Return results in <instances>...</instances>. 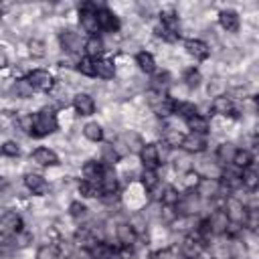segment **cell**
Masks as SVG:
<instances>
[{
    "instance_id": "cell-1",
    "label": "cell",
    "mask_w": 259,
    "mask_h": 259,
    "mask_svg": "<svg viewBox=\"0 0 259 259\" xmlns=\"http://www.w3.org/2000/svg\"><path fill=\"white\" fill-rule=\"evenodd\" d=\"M59 127V119H57V113L49 107H42L40 111L32 113V127H30V134L32 138H45V136H51L53 132H57Z\"/></svg>"
},
{
    "instance_id": "cell-2",
    "label": "cell",
    "mask_w": 259,
    "mask_h": 259,
    "mask_svg": "<svg viewBox=\"0 0 259 259\" xmlns=\"http://www.w3.org/2000/svg\"><path fill=\"white\" fill-rule=\"evenodd\" d=\"M146 99H148L150 109L158 117H168V115L174 113V101L176 99H172L166 91H154V89H150L148 95H146Z\"/></svg>"
},
{
    "instance_id": "cell-3",
    "label": "cell",
    "mask_w": 259,
    "mask_h": 259,
    "mask_svg": "<svg viewBox=\"0 0 259 259\" xmlns=\"http://www.w3.org/2000/svg\"><path fill=\"white\" fill-rule=\"evenodd\" d=\"M142 146H144V140L136 132H121L113 142V148H115V152L119 156H123V154H140Z\"/></svg>"
},
{
    "instance_id": "cell-4",
    "label": "cell",
    "mask_w": 259,
    "mask_h": 259,
    "mask_svg": "<svg viewBox=\"0 0 259 259\" xmlns=\"http://www.w3.org/2000/svg\"><path fill=\"white\" fill-rule=\"evenodd\" d=\"M97 4L95 2H83L79 6V24L85 32L91 34H97L99 32V24H97Z\"/></svg>"
},
{
    "instance_id": "cell-5",
    "label": "cell",
    "mask_w": 259,
    "mask_h": 259,
    "mask_svg": "<svg viewBox=\"0 0 259 259\" xmlns=\"http://www.w3.org/2000/svg\"><path fill=\"white\" fill-rule=\"evenodd\" d=\"M26 81L30 83V87L34 91H42V93H51L55 89V79L47 69H32L26 75Z\"/></svg>"
},
{
    "instance_id": "cell-6",
    "label": "cell",
    "mask_w": 259,
    "mask_h": 259,
    "mask_svg": "<svg viewBox=\"0 0 259 259\" xmlns=\"http://www.w3.org/2000/svg\"><path fill=\"white\" fill-rule=\"evenodd\" d=\"M225 212V217L229 219V223H237V225H243L245 223V217H247V204L235 196H229L225 198V204L221 208Z\"/></svg>"
},
{
    "instance_id": "cell-7",
    "label": "cell",
    "mask_w": 259,
    "mask_h": 259,
    "mask_svg": "<svg viewBox=\"0 0 259 259\" xmlns=\"http://www.w3.org/2000/svg\"><path fill=\"white\" fill-rule=\"evenodd\" d=\"M22 231V217L16 210H6L0 214V235L14 237Z\"/></svg>"
},
{
    "instance_id": "cell-8",
    "label": "cell",
    "mask_w": 259,
    "mask_h": 259,
    "mask_svg": "<svg viewBox=\"0 0 259 259\" xmlns=\"http://www.w3.org/2000/svg\"><path fill=\"white\" fill-rule=\"evenodd\" d=\"M59 42H61V49L65 53H71V55L77 53V51H81V47H83L81 34L77 30H73V28H63L59 32Z\"/></svg>"
},
{
    "instance_id": "cell-9",
    "label": "cell",
    "mask_w": 259,
    "mask_h": 259,
    "mask_svg": "<svg viewBox=\"0 0 259 259\" xmlns=\"http://www.w3.org/2000/svg\"><path fill=\"white\" fill-rule=\"evenodd\" d=\"M97 24H99V30H105V32H117L119 30V18L105 6H99L97 8Z\"/></svg>"
},
{
    "instance_id": "cell-10",
    "label": "cell",
    "mask_w": 259,
    "mask_h": 259,
    "mask_svg": "<svg viewBox=\"0 0 259 259\" xmlns=\"http://www.w3.org/2000/svg\"><path fill=\"white\" fill-rule=\"evenodd\" d=\"M73 107L77 111V115H93L95 113V99L91 93H85V91H79L73 95Z\"/></svg>"
},
{
    "instance_id": "cell-11",
    "label": "cell",
    "mask_w": 259,
    "mask_h": 259,
    "mask_svg": "<svg viewBox=\"0 0 259 259\" xmlns=\"http://www.w3.org/2000/svg\"><path fill=\"white\" fill-rule=\"evenodd\" d=\"M24 186H26V190H28L30 194H34V196H45V194L49 192V182H47V178L40 176V174H36V172L24 174Z\"/></svg>"
},
{
    "instance_id": "cell-12",
    "label": "cell",
    "mask_w": 259,
    "mask_h": 259,
    "mask_svg": "<svg viewBox=\"0 0 259 259\" xmlns=\"http://www.w3.org/2000/svg\"><path fill=\"white\" fill-rule=\"evenodd\" d=\"M97 184H99L101 194H105V196L107 194H117V174H115V170L111 166H103V172H101Z\"/></svg>"
},
{
    "instance_id": "cell-13",
    "label": "cell",
    "mask_w": 259,
    "mask_h": 259,
    "mask_svg": "<svg viewBox=\"0 0 259 259\" xmlns=\"http://www.w3.org/2000/svg\"><path fill=\"white\" fill-rule=\"evenodd\" d=\"M180 148L184 154H202L206 150V140L204 136H198V134H186L182 136Z\"/></svg>"
},
{
    "instance_id": "cell-14",
    "label": "cell",
    "mask_w": 259,
    "mask_h": 259,
    "mask_svg": "<svg viewBox=\"0 0 259 259\" xmlns=\"http://www.w3.org/2000/svg\"><path fill=\"white\" fill-rule=\"evenodd\" d=\"M184 49L196 61H206L210 57V47L204 40H200V38H188V40H184Z\"/></svg>"
},
{
    "instance_id": "cell-15",
    "label": "cell",
    "mask_w": 259,
    "mask_h": 259,
    "mask_svg": "<svg viewBox=\"0 0 259 259\" xmlns=\"http://www.w3.org/2000/svg\"><path fill=\"white\" fill-rule=\"evenodd\" d=\"M140 160H142V166L146 170H158V166H162L160 158H158L156 144H144L142 150H140Z\"/></svg>"
},
{
    "instance_id": "cell-16",
    "label": "cell",
    "mask_w": 259,
    "mask_h": 259,
    "mask_svg": "<svg viewBox=\"0 0 259 259\" xmlns=\"http://www.w3.org/2000/svg\"><path fill=\"white\" fill-rule=\"evenodd\" d=\"M210 109H212L214 113H219V115H229V117H237V115H239V111H237V107H235V101H233L231 97H227V95L214 97L212 103H210Z\"/></svg>"
},
{
    "instance_id": "cell-17",
    "label": "cell",
    "mask_w": 259,
    "mask_h": 259,
    "mask_svg": "<svg viewBox=\"0 0 259 259\" xmlns=\"http://www.w3.org/2000/svg\"><path fill=\"white\" fill-rule=\"evenodd\" d=\"M206 221H208V227H210L212 237H223V235H225L227 225H229V219L225 217V212H223L221 208L212 210V212L206 217Z\"/></svg>"
},
{
    "instance_id": "cell-18",
    "label": "cell",
    "mask_w": 259,
    "mask_h": 259,
    "mask_svg": "<svg viewBox=\"0 0 259 259\" xmlns=\"http://www.w3.org/2000/svg\"><path fill=\"white\" fill-rule=\"evenodd\" d=\"M219 24H221V28L227 30V32H239L241 18H239V14H237L235 10L225 8V10L219 12Z\"/></svg>"
},
{
    "instance_id": "cell-19",
    "label": "cell",
    "mask_w": 259,
    "mask_h": 259,
    "mask_svg": "<svg viewBox=\"0 0 259 259\" xmlns=\"http://www.w3.org/2000/svg\"><path fill=\"white\" fill-rule=\"evenodd\" d=\"M30 162H34L38 166H57L59 164V156L51 148H36L30 154Z\"/></svg>"
},
{
    "instance_id": "cell-20",
    "label": "cell",
    "mask_w": 259,
    "mask_h": 259,
    "mask_svg": "<svg viewBox=\"0 0 259 259\" xmlns=\"http://www.w3.org/2000/svg\"><path fill=\"white\" fill-rule=\"evenodd\" d=\"M93 67H95V77H99V79L109 81V79L115 77V63L111 59H101L99 57V59L93 61Z\"/></svg>"
},
{
    "instance_id": "cell-21",
    "label": "cell",
    "mask_w": 259,
    "mask_h": 259,
    "mask_svg": "<svg viewBox=\"0 0 259 259\" xmlns=\"http://www.w3.org/2000/svg\"><path fill=\"white\" fill-rule=\"evenodd\" d=\"M184 121H186V125H188V130H190V134L206 136V134L210 132L208 117H206V115H202V113H196V115H192V117H188V119H184Z\"/></svg>"
},
{
    "instance_id": "cell-22",
    "label": "cell",
    "mask_w": 259,
    "mask_h": 259,
    "mask_svg": "<svg viewBox=\"0 0 259 259\" xmlns=\"http://www.w3.org/2000/svg\"><path fill=\"white\" fill-rule=\"evenodd\" d=\"M83 49H85V57H89V59H99V55L105 51V42H103L101 36L91 34V36L83 42Z\"/></svg>"
},
{
    "instance_id": "cell-23",
    "label": "cell",
    "mask_w": 259,
    "mask_h": 259,
    "mask_svg": "<svg viewBox=\"0 0 259 259\" xmlns=\"http://www.w3.org/2000/svg\"><path fill=\"white\" fill-rule=\"evenodd\" d=\"M115 239L119 241V245H136L138 235L134 233L130 223H115Z\"/></svg>"
},
{
    "instance_id": "cell-24",
    "label": "cell",
    "mask_w": 259,
    "mask_h": 259,
    "mask_svg": "<svg viewBox=\"0 0 259 259\" xmlns=\"http://www.w3.org/2000/svg\"><path fill=\"white\" fill-rule=\"evenodd\" d=\"M34 93V89L30 87V83L24 79H14L12 85H10V95H14L16 99H30Z\"/></svg>"
},
{
    "instance_id": "cell-25",
    "label": "cell",
    "mask_w": 259,
    "mask_h": 259,
    "mask_svg": "<svg viewBox=\"0 0 259 259\" xmlns=\"http://www.w3.org/2000/svg\"><path fill=\"white\" fill-rule=\"evenodd\" d=\"M103 172V164L99 160H87L83 166H81V174H83V180H91V182H97L99 176Z\"/></svg>"
},
{
    "instance_id": "cell-26",
    "label": "cell",
    "mask_w": 259,
    "mask_h": 259,
    "mask_svg": "<svg viewBox=\"0 0 259 259\" xmlns=\"http://www.w3.org/2000/svg\"><path fill=\"white\" fill-rule=\"evenodd\" d=\"M136 63H138V67H140L142 73H148V75H150V73L156 71V59H154V55L148 53V51L136 53Z\"/></svg>"
},
{
    "instance_id": "cell-27",
    "label": "cell",
    "mask_w": 259,
    "mask_h": 259,
    "mask_svg": "<svg viewBox=\"0 0 259 259\" xmlns=\"http://www.w3.org/2000/svg\"><path fill=\"white\" fill-rule=\"evenodd\" d=\"M235 152H237L235 144H231V142H223V144L217 148V152H214V160H217L219 164H231Z\"/></svg>"
},
{
    "instance_id": "cell-28",
    "label": "cell",
    "mask_w": 259,
    "mask_h": 259,
    "mask_svg": "<svg viewBox=\"0 0 259 259\" xmlns=\"http://www.w3.org/2000/svg\"><path fill=\"white\" fill-rule=\"evenodd\" d=\"M235 168H251V164H253V154H251V150H247V148H237V152H235V156H233V162H231Z\"/></svg>"
},
{
    "instance_id": "cell-29",
    "label": "cell",
    "mask_w": 259,
    "mask_h": 259,
    "mask_svg": "<svg viewBox=\"0 0 259 259\" xmlns=\"http://www.w3.org/2000/svg\"><path fill=\"white\" fill-rule=\"evenodd\" d=\"M257 184H259V174L255 168H245L241 172V186L247 188L249 192H255L257 190Z\"/></svg>"
},
{
    "instance_id": "cell-30",
    "label": "cell",
    "mask_w": 259,
    "mask_h": 259,
    "mask_svg": "<svg viewBox=\"0 0 259 259\" xmlns=\"http://www.w3.org/2000/svg\"><path fill=\"white\" fill-rule=\"evenodd\" d=\"M91 251H93V257H95V259H113V257H115V249H113V245L107 243V241H97V243L91 247Z\"/></svg>"
},
{
    "instance_id": "cell-31",
    "label": "cell",
    "mask_w": 259,
    "mask_h": 259,
    "mask_svg": "<svg viewBox=\"0 0 259 259\" xmlns=\"http://www.w3.org/2000/svg\"><path fill=\"white\" fill-rule=\"evenodd\" d=\"M140 180H142V186H144V190L146 192H152V190H156L158 188V184H160V176H158V172L156 170H142V174H140Z\"/></svg>"
},
{
    "instance_id": "cell-32",
    "label": "cell",
    "mask_w": 259,
    "mask_h": 259,
    "mask_svg": "<svg viewBox=\"0 0 259 259\" xmlns=\"http://www.w3.org/2000/svg\"><path fill=\"white\" fill-rule=\"evenodd\" d=\"M174 113H178L180 117L188 119V117L198 113V105L192 103V101H174Z\"/></svg>"
},
{
    "instance_id": "cell-33",
    "label": "cell",
    "mask_w": 259,
    "mask_h": 259,
    "mask_svg": "<svg viewBox=\"0 0 259 259\" xmlns=\"http://www.w3.org/2000/svg\"><path fill=\"white\" fill-rule=\"evenodd\" d=\"M170 83H172V81H170V73H168V71H154V73H152L150 85H152L154 91H164Z\"/></svg>"
},
{
    "instance_id": "cell-34",
    "label": "cell",
    "mask_w": 259,
    "mask_h": 259,
    "mask_svg": "<svg viewBox=\"0 0 259 259\" xmlns=\"http://www.w3.org/2000/svg\"><path fill=\"white\" fill-rule=\"evenodd\" d=\"M180 190L176 188V186H166L164 190H162V194H160V202H162V206H176V202L180 200Z\"/></svg>"
},
{
    "instance_id": "cell-35",
    "label": "cell",
    "mask_w": 259,
    "mask_h": 259,
    "mask_svg": "<svg viewBox=\"0 0 259 259\" xmlns=\"http://www.w3.org/2000/svg\"><path fill=\"white\" fill-rule=\"evenodd\" d=\"M36 259H63V255H61V251H59V245L47 243V245H40V247H38Z\"/></svg>"
},
{
    "instance_id": "cell-36",
    "label": "cell",
    "mask_w": 259,
    "mask_h": 259,
    "mask_svg": "<svg viewBox=\"0 0 259 259\" xmlns=\"http://www.w3.org/2000/svg\"><path fill=\"white\" fill-rule=\"evenodd\" d=\"M83 136L89 140V142H101L103 140V130L97 121H89L83 125Z\"/></svg>"
},
{
    "instance_id": "cell-37",
    "label": "cell",
    "mask_w": 259,
    "mask_h": 259,
    "mask_svg": "<svg viewBox=\"0 0 259 259\" xmlns=\"http://www.w3.org/2000/svg\"><path fill=\"white\" fill-rule=\"evenodd\" d=\"M79 194L83 198H97L101 194L99 190V184L97 182H91V180H81L79 182Z\"/></svg>"
},
{
    "instance_id": "cell-38",
    "label": "cell",
    "mask_w": 259,
    "mask_h": 259,
    "mask_svg": "<svg viewBox=\"0 0 259 259\" xmlns=\"http://www.w3.org/2000/svg\"><path fill=\"white\" fill-rule=\"evenodd\" d=\"M121 156L115 152V148H113V144H105L103 148H101V164H105V166H111L113 168V164L119 160Z\"/></svg>"
},
{
    "instance_id": "cell-39",
    "label": "cell",
    "mask_w": 259,
    "mask_h": 259,
    "mask_svg": "<svg viewBox=\"0 0 259 259\" xmlns=\"http://www.w3.org/2000/svg\"><path fill=\"white\" fill-rule=\"evenodd\" d=\"M93 61L95 59H89V57H81L77 61V73L83 75V77H95V67H93Z\"/></svg>"
},
{
    "instance_id": "cell-40",
    "label": "cell",
    "mask_w": 259,
    "mask_h": 259,
    "mask_svg": "<svg viewBox=\"0 0 259 259\" xmlns=\"http://www.w3.org/2000/svg\"><path fill=\"white\" fill-rule=\"evenodd\" d=\"M28 53H30V57H34V59H42V57L47 55V45H45V40H42V38H30V40H28Z\"/></svg>"
},
{
    "instance_id": "cell-41",
    "label": "cell",
    "mask_w": 259,
    "mask_h": 259,
    "mask_svg": "<svg viewBox=\"0 0 259 259\" xmlns=\"http://www.w3.org/2000/svg\"><path fill=\"white\" fill-rule=\"evenodd\" d=\"M69 214H71L77 223H81V221H85V219L89 217V208H87L83 202L75 200V202H71V206H69Z\"/></svg>"
},
{
    "instance_id": "cell-42",
    "label": "cell",
    "mask_w": 259,
    "mask_h": 259,
    "mask_svg": "<svg viewBox=\"0 0 259 259\" xmlns=\"http://www.w3.org/2000/svg\"><path fill=\"white\" fill-rule=\"evenodd\" d=\"M180 182H182L184 190H186V192H190V190H196V186H198V182H200V176H198L194 170H188V172H184V174H182Z\"/></svg>"
},
{
    "instance_id": "cell-43",
    "label": "cell",
    "mask_w": 259,
    "mask_h": 259,
    "mask_svg": "<svg viewBox=\"0 0 259 259\" xmlns=\"http://www.w3.org/2000/svg\"><path fill=\"white\" fill-rule=\"evenodd\" d=\"M206 93L212 95V97H221V95H227V83L223 79H210L208 87H206Z\"/></svg>"
},
{
    "instance_id": "cell-44",
    "label": "cell",
    "mask_w": 259,
    "mask_h": 259,
    "mask_svg": "<svg viewBox=\"0 0 259 259\" xmlns=\"http://www.w3.org/2000/svg\"><path fill=\"white\" fill-rule=\"evenodd\" d=\"M200 81H202V75H200L198 69H188V71L184 73V85H186L188 89H196V87L200 85Z\"/></svg>"
},
{
    "instance_id": "cell-45",
    "label": "cell",
    "mask_w": 259,
    "mask_h": 259,
    "mask_svg": "<svg viewBox=\"0 0 259 259\" xmlns=\"http://www.w3.org/2000/svg\"><path fill=\"white\" fill-rule=\"evenodd\" d=\"M0 156H4V158H16V156H20V146L16 142L8 140V142H4L0 146Z\"/></svg>"
},
{
    "instance_id": "cell-46",
    "label": "cell",
    "mask_w": 259,
    "mask_h": 259,
    "mask_svg": "<svg viewBox=\"0 0 259 259\" xmlns=\"http://www.w3.org/2000/svg\"><path fill=\"white\" fill-rule=\"evenodd\" d=\"M30 243H32V235L26 233L24 229L14 235V245H16V249H24V247H28Z\"/></svg>"
},
{
    "instance_id": "cell-47",
    "label": "cell",
    "mask_w": 259,
    "mask_h": 259,
    "mask_svg": "<svg viewBox=\"0 0 259 259\" xmlns=\"http://www.w3.org/2000/svg\"><path fill=\"white\" fill-rule=\"evenodd\" d=\"M174 168H176V172L184 174V172L192 170V162H190V160H188V156L184 154V156H178V158L174 160Z\"/></svg>"
},
{
    "instance_id": "cell-48",
    "label": "cell",
    "mask_w": 259,
    "mask_h": 259,
    "mask_svg": "<svg viewBox=\"0 0 259 259\" xmlns=\"http://www.w3.org/2000/svg\"><path fill=\"white\" fill-rule=\"evenodd\" d=\"M75 257H77V259H95V257H93V251H91L89 247H77V249H75Z\"/></svg>"
},
{
    "instance_id": "cell-49",
    "label": "cell",
    "mask_w": 259,
    "mask_h": 259,
    "mask_svg": "<svg viewBox=\"0 0 259 259\" xmlns=\"http://www.w3.org/2000/svg\"><path fill=\"white\" fill-rule=\"evenodd\" d=\"M8 188H10V180H8L6 176H2V174H0V194H2V192H6Z\"/></svg>"
},
{
    "instance_id": "cell-50",
    "label": "cell",
    "mask_w": 259,
    "mask_h": 259,
    "mask_svg": "<svg viewBox=\"0 0 259 259\" xmlns=\"http://www.w3.org/2000/svg\"><path fill=\"white\" fill-rule=\"evenodd\" d=\"M8 67V55H6V51L0 47V69H6Z\"/></svg>"
},
{
    "instance_id": "cell-51",
    "label": "cell",
    "mask_w": 259,
    "mask_h": 259,
    "mask_svg": "<svg viewBox=\"0 0 259 259\" xmlns=\"http://www.w3.org/2000/svg\"><path fill=\"white\" fill-rule=\"evenodd\" d=\"M0 14H2V10H0Z\"/></svg>"
}]
</instances>
